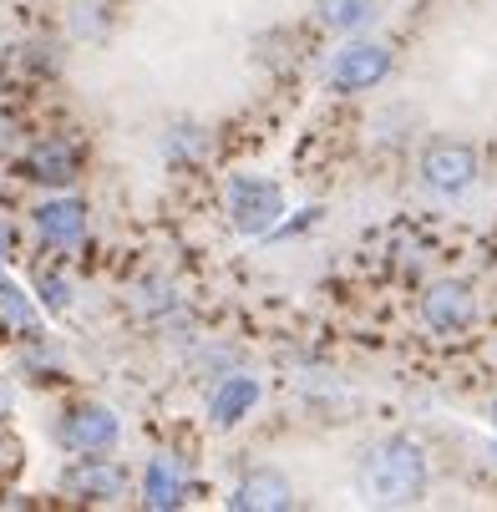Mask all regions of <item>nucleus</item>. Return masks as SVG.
<instances>
[{
	"mask_svg": "<svg viewBox=\"0 0 497 512\" xmlns=\"http://www.w3.org/2000/svg\"><path fill=\"white\" fill-rule=\"evenodd\" d=\"M361 492L376 507H411L426 492V452L411 436H386L361 457Z\"/></svg>",
	"mask_w": 497,
	"mask_h": 512,
	"instance_id": "nucleus-1",
	"label": "nucleus"
},
{
	"mask_svg": "<svg viewBox=\"0 0 497 512\" xmlns=\"http://www.w3.org/2000/svg\"><path fill=\"white\" fill-rule=\"evenodd\" d=\"M391 66H396L391 61V46H381V41H345L330 56V66H325V87L340 92V97L371 92V87H381L391 77Z\"/></svg>",
	"mask_w": 497,
	"mask_h": 512,
	"instance_id": "nucleus-2",
	"label": "nucleus"
},
{
	"mask_svg": "<svg viewBox=\"0 0 497 512\" xmlns=\"http://www.w3.org/2000/svg\"><path fill=\"white\" fill-rule=\"evenodd\" d=\"M416 173H421V183L432 188V193L457 198V193H467V188L477 183L482 163H477V153L467 148V142H432V148L421 153Z\"/></svg>",
	"mask_w": 497,
	"mask_h": 512,
	"instance_id": "nucleus-3",
	"label": "nucleus"
},
{
	"mask_svg": "<svg viewBox=\"0 0 497 512\" xmlns=\"http://www.w3.org/2000/svg\"><path fill=\"white\" fill-rule=\"evenodd\" d=\"M421 320H426V330H432V335H462V330H472V320H477L472 284L467 279H437V284H426Z\"/></svg>",
	"mask_w": 497,
	"mask_h": 512,
	"instance_id": "nucleus-4",
	"label": "nucleus"
},
{
	"mask_svg": "<svg viewBox=\"0 0 497 512\" xmlns=\"http://www.w3.org/2000/svg\"><path fill=\"white\" fill-rule=\"evenodd\" d=\"M229 213L239 234H269L284 213V193L269 178H234L229 183Z\"/></svg>",
	"mask_w": 497,
	"mask_h": 512,
	"instance_id": "nucleus-5",
	"label": "nucleus"
},
{
	"mask_svg": "<svg viewBox=\"0 0 497 512\" xmlns=\"http://www.w3.org/2000/svg\"><path fill=\"white\" fill-rule=\"evenodd\" d=\"M61 442L77 457H102L117 447V416L107 406H77L61 421Z\"/></svg>",
	"mask_w": 497,
	"mask_h": 512,
	"instance_id": "nucleus-6",
	"label": "nucleus"
},
{
	"mask_svg": "<svg viewBox=\"0 0 497 512\" xmlns=\"http://www.w3.org/2000/svg\"><path fill=\"white\" fill-rule=\"evenodd\" d=\"M229 507H234V512H290V507H295V487H290V477H284V472L259 467V472H249V477L234 487Z\"/></svg>",
	"mask_w": 497,
	"mask_h": 512,
	"instance_id": "nucleus-7",
	"label": "nucleus"
},
{
	"mask_svg": "<svg viewBox=\"0 0 497 512\" xmlns=\"http://www.w3.org/2000/svg\"><path fill=\"white\" fill-rule=\"evenodd\" d=\"M254 401H259V381H254V376H229V381L213 386L208 416H213V426H219V431H229V426H239V421L249 416Z\"/></svg>",
	"mask_w": 497,
	"mask_h": 512,
	"instance_id": "nucleus-8",
	"label": "nucleus"
},
{
	"mask_svg": "<svg viewBox=\"0 0 497 512\" xmlns=\"http://www.w3.org/2000/svg\"><path fill=\"white\" fill-rule=\"evenodd\" d=\"M36 224H41V234L51 244H82V234H87V203H77V198H46L36 208Z\"/></svg>",
	"mask_w": 497,
	"mask_h": 512,
	"instance_id": "nucleus-9",
	"label": "nucleus"
},
{
	"mask_svg": "<svg viewBox=\"0 0 497 512\" xmlns=\"http://www.w3.org/2000/svg\"><path fill=\"white\" fill-rule=\"evenodd\" d=\"M66 492H77V497H92V502H112L122 492V472L102 457H82L77 467L66 472Z\"/></svg>",
	"mask_w": 497,
	"mask_h": 512,
	"instance_id": "nucleus-10",
	"label": "nucleus"
},
{
	"mask_svg": "<svg viewBox=\"0 0 497 512\" xmlns=\"http://www.w3.org/2000/svg\"><path fill=\"white\" fill-rule=\"evenodd\" d=\"M376 16H381V0H315V21L325 31H340V36L366 31Z\"/></svg>",
	"mask_w": 497,
	"mask_h": 512,
	"instance_id": "nucleus-11",
	"label": "nucleus"
},
{
	"mask_svg": "<svg viewBox=\"0 0 497 512\" xmlns=\"http://www.w3.org/2000/svg\"><path fill=\"white\" fill-rule=\"evenodd\" d=\"M142 502H148L153 512H163V507H178L183 502V467L163 452V457H153L148 462V472H142Z\"/></svg>",
	"mask_w": 497,
	"mask_h": 512,
	"instance_id": "nucleus-12",
	"label": "nucleus"
},
{
	"mask_svg": "<svg viewBox=\"0 0 497 512\" xmlns=\"http://www.w3.org/2000/svg\"><path fill=\"white\" fill-rule=\"evenodd\" d=\"M31 178H41V183H71V178H77V153L61 148V142H51V148H41L31 158Z\"/></svg>",
	"mask_w": 497,
	"mask_h": 512,
	"instance_id": "nucleus-13",
	"label": "nucleus"
},
{
	"mask_svg": "<svg viewBox=\"0 0 497 512\" xmlns=\"http://www.w3.org/2000/svg\"><path fill=\"white\" fill-rule=\"evenodd\" d=\"M6 406H11V391H6V386H0V416H6Z\"/></svg>",
	"mask_w": 497,
	"mask_h": 512,
	"instance_id": "nucleus-14",
	"label": "nucleus"
}]
</instances>
